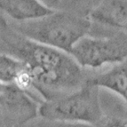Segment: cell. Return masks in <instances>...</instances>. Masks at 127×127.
I'll return each instance as SVG.
<instances>
[{"label":"cell","mask_w":127,"mask_h":127,"mask_svg":"<svg viewBox=\"0 0 127 127\" xmlns=\"http://www.w3.org/2000/svg\"><path fill=\"white\" fill-rule=\"evenodd\" d=\"M4 41L11 55L29 70L34 91L43 101L73 93L86 81L85 69L68 53L30 40L11 29Z\"/></svg>","instance_id":"cell-1"},{"label":"cell","mask_w":127,"mask_h":127,"mask_svg":"<svg viewBox=\"0 0 127 127\" xmlns=\"http://www.w3.org/2000/svg\"><path fill=\"white\" fill-rule=\"evenodd\" d=\"M91 27L88 18L56 11L37 19L9 23L11 30L21 36L69 55L73 46L87 36Z\"/></svg>","instance_id":"cell-2"},{"label":"cell","mask_w":127,"mask_h":127,"mask_svg":"<svg viewBox=\"0 0 127 127\" xmlns=\"http://www.w3.org/2000/svg\"><path fill=\"white\" fill-rule=\"evenodd\" d=\"M38 117L51 122L95 127L104 117L100 100V88L85 81L73 93L41 102Z\"/></svg>","instance_id":"cell-3"},{"label":"cell","mask_w":127,"mask_h":127,"mask_svg":"<svg viewBox=\"0 0 127 127\" xmlns=\"http://www.w3.org/2000/svg\"><path fill=\"white\" fill-rule=\"evenodd\" d=\"M70 55L84 69L122 63L127 60V33L120 32L107 37L86 36L73 46Z\"/></svg>","instance_id":"cell-4"},{"label":"cell","mask_w":127,"mask_h":127,"mask_svg":"<svg viewBox=\"0 0 127 127\" xmlns=\"http://www.w3.org/2000/svg\"><path fill=\"white\" fill-rule=\"evenodd\" d=\"M42 101L15 85H4L0 93V111L4 126L21 127L36 118Z\"/></svg>","instance_id":"cell-5"},{"label":"cell","mask_w":127,"mask_h":127,"mask_svg":"<svg viewBox=\"0 0 127 127\" xmlns=\"http://www.w3.org/2000/svg\"><path fill=\"white\" fill-rule=\"evenodd\" d=\"M88 19L127 33V0H104L90 12Z\"/></svg>","instance_id":"cell-6"},{"label":"cell","mask_w":127,"mask_h":127,"mask_svg":"<svg viewBox=\"0 0 127 127\" xmlns=\"http://www.w3.org/2000/svg\"><path fill=\"white\" fill-rule=\"evenodd\" d=\"M86 82L116 93L127 105V60L105 72L88 76Z\"/></svg>","instance_id":"cell-7"},{"label":"cell","mask_w":127,"mask_h":127,"mask_svg":"<svg viewBox=\"0 0 127 127\" xmlns=\"http://www.w3.org/2000/svg\"><path fill=\"white\" fill-rule=\"evenodd\" d=\"M0 11L16 21L37 19L54 12L36 0H0Z\"/></svg>","instance_id":"cell-8"},{"label":"cell","mask_w":127,"mask_h":127,"mask_svg":"<svg viewBox=\"0 0 127 127\" xmlns=\"http://www.w3.org/2000/svg\"><path fill=\"white\" fill-rule=\"evenodd\" d=\"M24 65L22 62L10 54H0V84L13 85Z\"/></svg>","instance_id":"cell-9"},{"label":"cell","mask_w":127,"mask_h":127,"mask_svg":"<svg viewBox=\"0 0 127 127\" xmlns=\"http://www.w3.org/2000/svg\"><path fill=\"white\" fill-rule=\"evenodd\" d=\"M95 127H127V117L123 116H104Z\"/></svg>","instance_id":"cell-10"},{"label":"cell","mask_w":127,"mask_h":127,"mask_svg":"<svg viewBox=\"0 0 127 127\" xmlns=\"http://www.w3.org/2000/svg\"><path fill=\"white\" fill-rule=\"evenodd\" d=\"M36 1L46 8L54 11L55 8H57L59 6L62 0H36Z\"/></svg>","instance_id":"cell-11"},{"label":"cell","mask_w":127,"mask_h":127,"mask_svg":"<svg viewBox=\"0 0 127 127\" xmlns=\"http://www.w3.org/2000/svg\"><path fill=\"white\" fill-rule=\"evenodd\" d=\"M72 126L70 127H92V126H88V125H71Z\"/></svg>","instance_id":"cell-12"},{"label":"cell","mask_w":127,"mask_h":127,"mask_svg":"<svg viewBox=\"0 0 127 127\" xmlns=\"http://www.w3.org/2000/svg\"><path fill=\"white\" fill-rule=\"evenodd\" d=\"M4 85H2V84H0V93H1V92H2L3 88H4Z\"/></svg>","instance_id":"cell-13"}]
</instances>
